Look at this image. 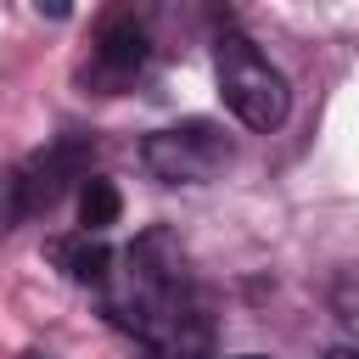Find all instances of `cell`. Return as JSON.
Returning <instances> with one entry per match:
<instances>
[{"label":"cell","instance_id":"6da1fadb","mask_svg":"<svg viewBox=\"0 0 359 359\" xmlns=\"http://www.w3.org/2000/svg\"><path fill=\"white\" fill-rule=\"evenodd\" d=\"M107 314L146 342H163L185 320H196L185 297V252L168 230H146L123 252V264L107 275Z\"/></svg>","mask_w":359,"mask_h":359},{"label":"cell","instance_id":"7a4b0ae2","mask_svg":"<svg viewBox=\"0 0 359 359\" xmlns=\"http://www.w3.org/2000/svg\"><path fill=\"white\" fill-rule=\"evenodd\" d=\"M213 62H219V95L247 129H275L286 118V79L252 50V39L224 34Z\"/></svg>","mask_w":359,"mask_h":359},{"label":"cell","instance_id":"3957f363","mask_svg":"<svg viewBox=\"0 0 359 359\" xmlns=\"http://www.w3.org/2000/svg\"><path fill=\"white\" fill-rule=\"evenodd\" d=\"M140 157H146V168H151L157 180H168V185H202V180H213V174L230 163V135H224L219 123H208V118H185V123H174V129L146 135Z\"/></svg>","mask_w":359,"mask_h":359},{"label":"cell","instance_id":"277c9868","mask_svg":"<svg viewBox=\"0 0 359 359\" xmlns=\"http://www.w3.org/2000/svg\"><path fill=\"white\" fill-rule=\"evenodd\" d=\"M73 180H84V140H56L50 151H34L17 174H6V196H11V219L50 208Z\"/></svg>","mask_w":359,"mask_h":359},{"label":"cell","instance_id":"5b68a950","mask_svg":"<svg viewBox=\"0 0 359 359\" xmlns=\"http://www.w3.org/2000/svg\"><path fill=\"white\" fill-rule=\"evenodd\" d=\"M140 62H146V28L129 11L107 17L95 34V84H123L129 73H140Z\"/></svg>","mask_w":359,"mask_h":359},{"label":"cell","instance_id":"8992f818","mask_svg":"<svg viewBox=\"0 0 359 359\" xmlns=\"http://www.w3.org/2000/svg\"><path fill=\"white\" fill-rule=\"evenodd\" d=\"M50 258L67 269V280H79V286H107V275H112V252L95 241V236H62L56 247H50Z\"/></svg>","mask_w":359,"mask_h":359},{"label":"cell","instance_id":"52a82bcc","mask_svg":"<svg viewBox=\"0 0 359 359\" xmlns=\"http://www.w3.org/2000/svg\"><path fill=\"white\" fill-rule=\"evenodd\" d=\"M118 185L112 180H101V174H90L84 185H79V224H84V236H101L107 224H118Z\"/></svg>","mask_w":359,"mask_h":359},{"label":"cell","instance_id":"ba28073f","mask_svg":"<svg viewBox=\"0 0 359 359\" xmlns=\"http://www.w3.org/2000/svg\"><path fill=\"white\" fill-rule=\"evenodd\" d=\"M325 359H359V353H353V348H331Z\"/></svg>","mask_w":359,"mask_h":359},{"label":"cell","instance_id":"9c48e42d","mask_svg":"<svg viewBox=\"0 0 359 359\" xmlns=\"http://www.w3.org/2000/svg\"><path fill=\"white\" fill-rule=\"evenodd\" d=\"M241 359H258V353H241Z\"/></svg>","mask_w":359,"mask_h":359}]
</instances>
